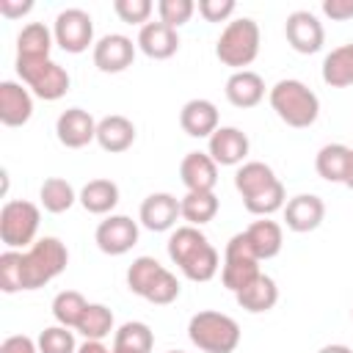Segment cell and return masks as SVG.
I'll return each instance as SVG.
<instances>
[{
	"label": "cell",
	"instance_id": "31",
	"mask_svg": "<svg viewBox=\"0 0 353 353\" xmlns=\"http://www.w3.org/2000/svg\"><path fill=\"white\" fill-rule=\"evenodd\" d=\"M30 88H33L36 97H41V99H47V102H55V99H61V97L69 91V74H66L58 63L50 61V63L33 77Z\"/></svg>",
	"mask_w": 353,
	"mask_h": 353
},
{
	"label": "cell",
	"instance_id": "23",
	"mask_svg": "<svg viewBox=\"0 0 353 353\" xmlns=\"http://www.w3.org/2000/svg\"><path fill=\"white\" fill-rule=\"evenodd\" d=\"M262 97H265V83L256 72L240 69L226 80V99L234 108H254L262 102Z\"/></svg>",
	"mask_w": 353,
	"mask_h": 353
},
{
	"label": "cell",
	"instance_id": "48",
	"mask_svg": "<svg viewBox=\"0 0 353 353\" xmlns=\"http://www.w3.org/2000/svg\"><path fill=\"white\" fill-rule=\"evenodd\" d=\"M345 185L353 190V149H350V163H347V174H345Z\"/></svg>",
	"mask_w": 353,
	"mask_h": 353
},
{
	"label": "cell",
	"instance_id": "10",
	"mask_svg": "<svg viewBox=\"0 0 353 353\" xmlns=\"http://www.w3.org/2000/svg\"><path fill=\"white\" fill-rule=\"evenodd\" d=\"M94 240H97V245H99L102 254L119 256V254H127L138 243V226L127 215H110V218H105L97 226Z\"/></svg>",
	"mask_w": 353,
	"mask_h": 353
},
{
	"label": "cell",
	"instance_id": "20",
	"mask_svg": "<svg viewBox=\"0 0 353 353\" xmlns=\"http://www.w3.org/2000/svg\"><path fill=\"white\" fill-rule=\"evenodd\" d=\"M50 30L41 22H30L17 36V61L22 63H47L50 61Z\"/></svg>",
	"mask_w": 353,
	"mask_h": 353
},
{
	"label": "cell",
	"instance_id": "6",
	"mask_svg": "<svg viewBox=\"0 0 353 353\" xmlns=\"http://www.w3.org/2000/svg\"><path fill=\"white\" fill-rule=\"evenodd\" d=\"M39 229V207L22 199L6 201L0 210V240L11 248L33 245Z\"/></svg>",
	"mask_w": 353,
	"mask_h": 353
},
{
	"label": "cell",
	"instance_id": "2",
	"mask_svg": "<svg viewBox=\"0 0 353 353\" xmlns=\"http://www.w3.org/2000/svg\"><path fill=\"white\" fill-rule=\"evenodd\" d=\"M127 287L146 298L149 303H157V306H165V303H174L179 298V281L174 273H168L157 259L152 256H138L130 270H127Z\"/></svg>",
	"mask_w": 353,
	"mask_h": 353
},
{
	"label": "cell",
	"instance_id": "28",
	"mask_svg": "<svg viewBox=\"0 0 353 353\" xmlns=\"http://www.w3.org/2000/svg\"><path fill=\"white\" fill-rule=\"evenodd\" d=\"M347 163H350V149L345 143H328L317 152L314 168L325 182H345Z\"/></svg>",
	"mask_w": 353,
	"mask_h": 353
},
{
	"label": "cell",
	"instance_id": "22",
	"mask_svg": "<svg viewBox=\"0 0 353 353\" xmlns=\"http://www.w3.org/2000/svg\"><path fill=\"white\" fill-rule=\"evenodd\" d=\"M234 298H237V303H240L245 312L262 314V312H270V309L276 306V301H279V287H276V281H273L270 276L259 273L251 284H245L240 292H234Z\"/></svg>",
	"mask_w": 353,
	"mask_h": 353
},
{
	"label": "cell",
	"instance_id": "15",
	"mask_svg": "<svg viewBox=\"0 0 353 353\" xmlns=\"http://www.w3.org/2000/svg\"><path fill=\"white\" fill-rule=\"evenodd\" d=\"M33 116V99L19 83H0V121L6 127H22Z\"/></svg>",
	"mask_w": 353,
	"mask_h": 353
},
{
	"label": "cell",
	"instance_id": "21",
	"mask_svg": "<svg viewBox=\"0 0 353 353\" xmlns=\"http://www.w3.org/2000/svg\"><path fill=\"white\" fill-rule=\"evenodd\" d=\"M179 124L190 138H204L218 130V108L210 99H190L179 113Z\"/></svg>",
	"mask_w": 353,
	"mask_h": 353
},
{
	"label": "cell",
	"instance_id": "38",
	"mask_svg": "<svg viewBox=\"0 0 353 353\" xmlns=\"http://www.w3.org/2000/svg\"><path fill=\"white\" fill-rule=\"evenodd\" d=\"M39 353H74V336L66 325L44 328L39 336Z\"/></svg>",
	"mask_w": 353,
	"mask_h": 353
},
{
	"label": "cell",
	"instance_id": "12",
	"mask_svg": "<svg viewBox=\"0 0 353 353\" xmlns=\"http://www.w3.org/2000/svg\"><path fill=\"white\" fill-rule=\"evenodd\" d=\"M55 132H58V141L69 149H83L88 146L94 138H97V121L91 119L88 110L83 108H69L58 116L55 121Z\"/></svg>",
	"mask_w": 353,
	"mask_h": 353
},
{
	"label": "cell",
	"instance_id": "32",
	"mask_svg": "<svg viewBox=\"0 0 353 353\" xmlns=\"http://www.w3.org/2000/svg\"><path fill=\"white\" fill-rule=\"evenodd\" d=\"M41 207L47 210V212H66L72 204H74V188L66 182V179H61V176H50V179H44L41 182Z\"/></svg>",
	"mask_w": 353,
	"mask_h": 353
},
{
	"label": "cell",
	"instance_id": "14",
	"mask_svg": "<svg viewBox=\"0 0 353 353\" xmlns=\"http://www.w3.org/2000/svg\"><path fill=\"white\" fill-rule=\"evenodd\" d=\"M179 215H182L179 201L171 193H152L141 204V223L149 232H165V229H171Z\"/></svg>",
	"mask_w": 353,
	"mask_h": 353
},
{
	"label": "cell",
	"instance_id": "1",
	"mask_svg": "<svg viewBox=\"0 0 353 353\" xmlns=\"http://www.w3.org/2000/svg\"><path fill=\"white\" fill-rule=\"evenodd\" d=\"M270 108L276 110V116L284 124L303 130V127H312L317 121L320 99L301 80H279L270 88Z\"/></svg>",
	"mask_w": 353,
	"mask_h": 353
},
{
	"label": "cell",
	"instance_id": "30",
	"mask_svg": "<svg viewBox=\"0 0 353 353\" xmlns=\"http://www.w3.org/2000/svg\"><path fill=\"white\" fill-rule=\"evenodd\" d=\"M179 210H182V218L190 226H201V223H210L218 215V199H215L212 190H207V193L188 190L185 199L179 201Z\"/></svg>",
	"mask_w": 353,
	"mask_h": 353
},
{
	"label": "cell",
	"instance_id": "42",
	"mask_svg": "<svg viewBox=\"0 0 353 353\" xmlns=\"http://www.w3.org/2000/svg\"><path fill=\"white\" fill-rule=\"evenodd\" d=\"M234 11V0H201L199 3V14L207 22H223L226 17H232Z\"/></svg>",
	"mask_w": 353,
	"mask_h": 353
},
{
	"label": "cell",
	"instance_id": "26",
	"mask_svg": "<svg viewBox=\"0 0 353 353\" xmlns=\"http://www.w3.org/2000/svg\"><path fill=\"white\" fill-rule=\"evenodd\" d=\"M323 80L331 88H347L353 85V44H342L331 50L323 61Z\"/></svg>",
	"mask_w": 353,
	"mask_h": 353
},
{
	"label": "cell",
	"instance_id": "24",
	"mask_svg": "<svg viewBox=\"0 0 353 353\" xmlns=\"http://www.w3.org/2000/svg\"><path fill=\"white\" fill-rule=\"evenodd\" d=\"M243 234H245V240H248V245L259 262L276 256L281 251V243H284L281 226L276 221H254Z\"/></svg>",
	"mask_w": 353,
	"mask_h": 353
},
{
	"label": "cell",
	"instance_id": "4",
	"mask_svg": "<svg viewBox=\"0 0 353 353\" xmlns=\"http://www.w3.org/2000/svg\"><path fill=\"white\" fill-rule=\"evenodd\" d=\"M188 336L204 353H234L240 345V325L229 314L204 309L190 317Z\"/></svg>",
	"mask_w": 353,
	"mask_h": 353
},
{
	"label": "cell",
	"instance_id": "34",
	"mask_svg": "<svg viewBox=\"0 0 353 353\" xmlns=\"http://www.w3.org/2000/svg\"><path fill=\"white\" fill-rule=\"evenodd\" d=\"M152 345H154V336H152V328L146 323H124L119 331H116V339H113V347H121V350H135V353H152Z\"/></svg>",
	"mask_w": 353,
	"mask_h": 353
},
{
	"label": "cell",
	"instance_id": "19",
	"mask_svg": "<svg viewBox=\"0 0 353 353\" xmlns=\"http://www.w3.org/2000/svg\"><path fill=\"white\" fill-rule=\"evenodd\" d=\"M97 141L105 152L110 154H119V152H127L132 143H135V124L127 119V116H105L99 124H97Z\"/></svg>",
	"mask_w": 353,
	"mask_h": 353
},
{
	"label": "cell",
	"instance_id": "18",
	"mask_svg": "<svg viewBox=\"0 0 353 353\" xmlns=\"http://www.w3.org/2000/svg\"><path fill=\"white\" fill-rule=\"evenodd\" d=\"M138 47L143 50V55H149L154 61H165L179 50V36L174 28H168L163 22H146L138 33Z\"/></svg>",
	"mask_w": 353,
	"mask_h": 353
},
{
	"label": "cell",
	"instance_id": "29",
	"mask_svg": "<svg viewBox=\"0 0 353 353\" xmlns=\"http://www.w3.org/2000/svg\"><path fill=\"white\" fill-rule=\"evenodd\" d=\"M80 204L94 212V215H105L119 204V188L110 179H91L83 190H80Z\"/></svg>",
	"mask_w": 353,
	"mask_h": 353
},
{
	"label": "cell",
	"instance_id": "25",
	"mask_svg": "<svg viewBox=\"0 0 353 353\" xmlns=\"http://www.w3.org/2000/svg\"><path fill=\"white\" fill-rule=\"evenodd\" d=\"M276 182H279V179H276L273 168L265 165V163H245V165L234 174V188H237V193L243 196V201H245V199H254V196H259V193H265V190L273 188Z\"/></svg>",
	"mask_w": 353,
	"mask_h": 353
},
{
	"label": "cell",
	"instance_id": "11",
	"mask_svg": "<svg viewBox=\"0 0 353 353\" xmlns=\"http://www.w3.org/2000/svg\"><path fill=\"white\" fill-rule=\"evenodd\" d=\"M132 58H135V47L121 33H110L94 44V66L105 74L124 72L127 66H132Z\"/></svg>",
	"mask_w": 353,
	"mask_h": 353
},
{
	"label": "cell",
	"instance_id": "35",
	"mask_svg": "<svg viewBox=\"0 0 353 353\" xmlns=\"http://www.w3.org/2000/svg\"><path fill=\"white\" fill-rule=\"evenodd\" d=\"M77 331L85 336V339H102L113 331V312L102 303H88V309L83 312L80 323H77Z\"/></svg>",
	"mask_w": 353,
	"mask_h": 353
},
{
	"label": "cell",
	"instance_id": "49",
	"mask_svg": "<svg viewBox=\"0 0 353 353\" xmlns=\"http://www.w3.org/2000/svg\"><path fill=\"white\" fill-rule=\"evenodd\" d=\"M113 353H135V350H121V347H113Z\"/></svg>",
	"mask_w": 353,
	"mask_h": 353
},
{
	"label": "cell",
	"instance_id": "45",
	"mask_svg": "<svg viewBox=\"0 0 353 353\" xmlns=\"http://www.w3.org/2000/svg\"><path fill=\"white\" fill-rule=\"evenodd\" d=\"M33 8V0H0V14L6 19H19Z\"/></svg>",
	"mask_w": 353,
	"mask_h": 353
},
{
	"label": "cell",
	"instance_id": "17",
	"mask_svg": "<svg viewBox=\"0 0 353 353\" xmlns=\"http://www.w3.org/2000/svg\"><path fill=\"white\" fill-rule=\"evenodd\" d=\"M179 176H182V182H185L188 190L207 193L218 182V163L210 154L190 152V154H185V160L179 165Z\"/></svg>",
	"mask_w": 353,
	"mask_h": 353
},
{
	"label": "cell",
	"instance_id": "7",
	"mask_svg": "<svg viewBox=\"0 0 353 353\" xmlns=\"http://www.w3.org/2000/svg\"><path fill=\"white\" fill-rule=\"evenodd\" d=\"M256 276H259V259L254 256L245 234L240 232L226 243V259H223V273H221L223 287L232 292H240Z\"/></svg>",
	"mask_w": 353,
	"mask_h": 353
},
{
	"label": "cell",
	"instance_id": "33",
	"mask_svg": "<svg viewBox=\"0 0 353 353\" xmlns=\"http://www.w3.org/2000/svg\"><path fill=\"white\" fill-rule=\"evenodd\" d=\"M85 309H88V303L77 290H63L52 301V317L58 320V325H66V328H77Z\"/></svg>",
	"mask_w": 353,
	"mask_h": 353
},
{
	"label": "cell",
	"instance_id": "13",
	"mask_svg": "<svg viewBox=\"0 0 353 353\" xmlns=\"http://www.w3.org/2000/svg\"><path fill=\"white\" fill-rule=\"evenodd\" d=\"M325 218V204L323 199L312 196V193H301L295 199L287 201L284 207V221H287V229L303 234V232H314Z\"/></svg>",
	"mask_w": 353,
	"mask_h": 353
},
{
	"label": "cell",
	"instance_id": "36",
	"mask_svg": "<svg viewBox=\"0 0 353 353\" xmlns=\"http://www.w3.org/2000/svg\"><path fill=\"white\" fill-rule=\"evenodd\" d=\"M207 237L196 229V226H182V229H176L174 234H171V240H168V256L179 265L196 245H201Z\"/></svg>",
	"mask_w": 353,
	"mask_h": 353
},
{
	"label": "cell",
	"instance_id": "37",
	"mask_svg": "<svg viewBox=\"0 0 353 353\" xmlns=\"http://www.w3.org/2000/svg\"><path fill=\"white\" fill-rule=\"evenodd\" d=\"M0 290L3 292L22 290V254H17V251L0 254Z\"/></svg>",
	"mask_w": 353,
	"mask_h": 353
},
{
	"label": "cell",
	"instance_id": "44",
	"mask_svg": "<svg viewBox=\"0 0 353 353\" xmlns=\"http://www.w3.org/2000/svg\"><path fill=\"white\" fill-rule=\"evenodd\" d=\"M39 345H33L30 336L25 334H17V336H8L3 345H0V353H36Z\"/></svg>",
	"mask_w": 353,
	"mask_h": 353
},
{
	"label": "cell",
	"instance_id": "40",
	"mask_svg": "<svg viewBox=\"0 0 353 353\" xmlns=\"http://www.w3.org/2000/svg\"><path fill=\"white\" fill-rule=\"evenodd\" d=\"M157 11H160V22L176 30L179 25H185V22L193 17L196 6H193L190 0H160Z\"/></svg>",
	"mask_w": 353,
	"mask_h": 353
},
{
	"label": "cell",
	"instance_id": "16",
	"mask_svg": "<svg viewBox=\"0 0 353 353\" xmlns=\"http://www.w3.org/2000/svg\"><path fill=\"white\" fill-rule=\"evenodd\" d=\"M248 154V138L237 127H221L210 135V157L218 165H237Z\"/></svg>",
	"mask_w": 353,
	"mask_h": 353
},
{
	"label": "cell",
	"instance_id": "9",
	"mask_svg": "<svg viewBox=\"0 0 353 353\" xmlns=\"http://www.w3.org/2000/svg\"><path fill=\"white\" fill-rule=\"evenodd\" d=\"M284 36H287V44L301 55L317 52L323 47V39H325L323 25L309 11H292L284 22Z\"/></svg>",
	"mask_w": 353,
	"mask_h": 353
},
{
	"label": "cell",
	"instance_id": "8",
	"mask_svg": "<svg viewBox=\"0 0 353 353\" xmlns=\"http://www.w3.org/2000/svg\"><path fill=\"white\" fill-rule=\"evenodd\" d=\"M55 41L61 44V50L66 52H85L88 44L94 41V22L85 11L80 8H69L61 11L55 19Z\"/></svg>",
	"mask_w": 353,
	"mask_h": 353
},
{
	"label": "cell",
	"instance_id": "46",
	"mask_svg": "<svg viewBox=\"0 0 353 353\" xmlns=\"http://www.w3.org/2000/svg\"><path fill=\"white\" fill-rule=\"evenodd\" d=\"M77 353H113V350H108L99 339H85V345H80Z\"/></svg>",
	"mask_w": 353,
	"mask_h": 353
},
{
	"label": "cell",
	"instance_id": "50",
	"mask_svg": "<svg viewBox=\"0 0 353 353\" xmlns=\"http://www.w3.org/2000/svg\"><path fill=\"white\" fill-rule=\"evenodd\" d=\"M168 353H182V350H168Z\"/></svg>",
	"mask_w": 353,
	"mask_h": 353
},
{
	"label": "cell",
	"instance_id": "41",
	"mask_svg": "<svg viewBox=\"0 0 353 353\" xmlns=\"http://www.w3.org/2000/svg\"><path fill=\"white\" fill-rule=\"evenodd\" d=\"M113 8L119 14V19L127 22V25H143L149 19V14H152V3L149 0H116Z\"/></svg>",
	"mask_w": 353,
	"mask_h": 353
},
{
	"label": "cell",
	"instance_id": "47",
	"mask_svg": "<svg viewBox=\"0 0 353 353\" xmlns=\"http://www.w3.org/2000/svg\"><path fill=\"white\" fill-rule=\"evenodd\" d=\"M320 353H353L350 347H345V345H325Z\"/></svg>",
	"mask_w": 353,
	"mask_h": 353
},
{
	"label": "cell",
	"instance_id": "3",
	"mask_svg": "<svg viewBox=\"0 0 353 353\" xmlns=\"http://www.w3.org/2000/svg\"><path fill=\"white\" fill-rule=\"evenodd\" d=\"M69 265V251L61 240L44 237L22 254V290H39Z\"/></svg>",
	"mask_w": 353,
	"mask_h": 353
},
{
	"label": "cell",
	"instance_id": "43",
	"mask_svg": "<svg viewBox=\"0 0 353 353\" xmlns=\"http://www.w3.org/2000/svg\"><path fill=\"white\" fill-rule=\"evenodd\" d=\"M323 14L336 19V22L353 19V0H325L323 3Z\"/></svg>",
	"mask_w": 353,
	"mask_h": 353
},
{
	"label": "cell",
	"instance_id": "27",
	"mask_svg": "<svg viewBox=\"0 0 353 353\" xmlns=\"http://www.w3.org/2000/svg\"><path fill=\"white\" fill-rule=\"evenodd\" d=\"M218 251L210 245V240H204L201 245H196L182 262H179V268H182V273L190 279V281H210L215 273H218Z\"/></svg>",
	"mask_w": 353,
	"mask_h": 353
},
{
	"label": "cell",
	"instance_id": "39",
	"mask_svg": "<svg viewBox=\"0 0 353 353\" xmlns=\"http://www.w3.org/2000/svg\"><path fill=\"white\" fill-rule=\"evenodd\" d=\"M243 204H245V210L251 215H270V212H276V210L284 207V185L276 182L273 188H268L265 193H259L254 199H245Z\"/></svg>",
	"mask_w": 353,
	"mask_h": 353
},
{
	"label": "cell",
	"instance_id": "5",
	"mask_svg": "<svg viewBox=\"0 0 353 353\" xmlns=\"http://www.w3.org/2000/svg\"><path fill=\"white\" fill-rule=\"evenodd\" d=\"M259 52V25L248 17L229 22L215 44V55L223 66H248Z\"/></svg>",
	"mask_w": 353,
	"mask_h": 353
}]
</instances>
